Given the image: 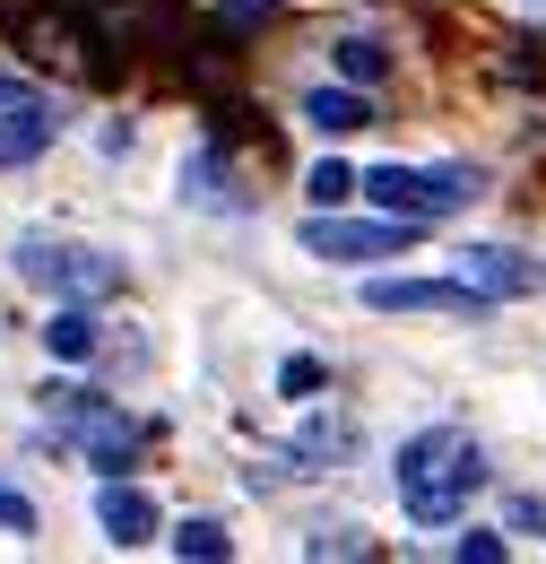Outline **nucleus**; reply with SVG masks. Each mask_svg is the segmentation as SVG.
Returning <instances> with one entry per match:
<instances>
[{
	"instance_id": "obj_7",
	"label": "nucleus",
	"mask_w": 546,
	"mask_h": 564,
	"mask_svg": "<svg viewBox=\"0 0 546 564\" xmlns=\"http://www.w3.org/2000/svg\"><path fill=\"white\" fill-rule=\"evenodd\" d=\"M96 521L113 547H156V495H139L131 478H105L96 487Z\"/></svg>"
},
{
	"instance_id": "obj_6",
	"label": "nucleus",
	"mask_w": 546,
	"mask_h": 564,
	"mask_svg": "<svg viewBox=\"0 0 546 564\" xmlns=\"http://www.w3.org/2000/svg\"><path fill=\"white\" fill-rule=\"evenodd\" d=\"M460 279L478 286L485 304H512V295H546V261L512 252V243H478V252L460 261Z\"/></svg>"
},
{
	"instance_id": "obj_13",
	"label": "nucleus",
	"mask_w": 546,
	"mask_h": 564,
	"mask_svg": "<svg viewBox=\"0 0 546 564\" xmlns=\"http://www.w3.org/2000/svg\"><path fill=\"white\" fill-rule=\"evenodd\" d=\"M339 70H347V78H364V87H373V78L391 70V53H382V44H364V35H347V44H339Z\"/></svg>"
},
{
	"instance_id": "obj_16",
	"label": "nucleus",
	"mask_w": 546,
	"mask_h": 564,
	"mask_svg": "<svg viewBox=\"0 0 546 564\" xmlns=\"http://www.w3.org/2000/svg\"><path fill=\"white\" fill-rule=\"evenodd\" d=\"M0 530H9V539H35V503L18 487H0Z\"/></svg>"
},
{
	"instance_id": "obj_9",
	"label": "nucleus",
	"mask_w": 546,
	"mask_h": 564,
	"mask_svg": "<svg viewBox=\"0 0 546 564\" xmlns=\"http://www.w3.org/2000/svg\"><path fill=\"white\" fill-rule=\"evenodd\" d=\"M96 339H105V322H96L87 304H69V313H53V330H44V348H53V365H87V356H96Z\"/></svg>"
},
{
	"instance_id": "obj_19",
	"label": "nucleus",
	"mask_w": 546,
	"mask_h": 564,
	"mask_svg": "<svg viewBox=\"0 0 546 564\" xmlns=\"http://www.w3.org/2000/svg\"><path fill=\"white\" fill-rule=\"evenodd\" d=\"M313 556H364V539H356V530H321V539H313Z\"/></svg>"
},
{
	"instance_id": "obj_5",
	"label": "nucleus",
	"mask_w": 546,
	"mask_h": 564,
	"mask_svg": "<svg viewBox=\"0 0 546 564\" xmlns=\"http://www.w3.org/2000/svg\"><path fill=\"white\" fill-rule=\"evenodd\" d=\"M364 304L373 313H485V295L469 279H373Z\"/></svg>"
},
{
	"instance_id": "obj_1",
	"label": "nucleus",
	"mask_w": 546,
	"mask_h": 564,
	"mask_svg": "<svg viewBox=\"0 0 546 564\" xmlns=\"http://www.w3.org/2000/svg\"><path fill=\"white\" fill-rule=\"evenodd\" d=\"M485 487V452L460 434V425H425L400 443V512L416 530H443L460 521V503Z\"/></svg>"
},
{
	"instance_id": "obj_4",
	"label": "nucleus",
	"mask_w": 546,
	"mask_h": 564,
	"mask_svg": "<svg viewBox=\"0 0 546 564\" xmlns=\"http://www.w3.org/2000/svg\"><path fill=\"white\" fill-rule=\"evenodd\" d=\"M18 270L35 286H62V295H105V286H122V270H113L105 252H53V243H18Z\"/></svg>"
},
{
	"instance_id": "obj_3",
	"label": "nucleus",
	"mask_w": 546,
	"mask_h": 564,
	"mask_svg": "<svg viewBox=\"0 0 546 564\" xmlns=\"http://www.w3.org/2000/svg\"><path fill=\"white\" fill-rule=\"evenodd\" d=\"M416 243V217H313L304 226V252L321 261H391Z\"/></svg>"
},
{
	"instance_id": "obj_12",
	"label": "nucleus",
	"mask_w": 546,
	"mask_h": 564,
	"mask_svg": "<svg viewBox=\"0 0 546 564\" xmlns=\"http://www.w3.org/2000/svg\"><path fill=\"white\" fill-rule=\"evenodd\" d=\"M304 192H313L321 209H339V200H364V174H347L339 156H330V165H313V174H304Z\"/></svg>"
},
{
	"instance_id": "obj_10",
	"label": "nucleus",
	"mask_w": 546,
	"mask_h": 564,
	"mask_svg": "<svg viewBox=\"0 0 546 564\" xmlns=\"http://www.w3.org/2000/svg\"><path fill=\"white\" fill-rule=\"evenodd\" d=\"M347 452H356V425H347V417H321V425H304V434L286 443L295 469H313V460H347Z\"/></svg>"
},
{
	"instance_id": "obj_8",
	"label": "nucleus",
	"mask_w": 546,
	"mask_h": 564,
	"mask_svg": "<svg viewBox=\"0 0 546 564\" xmlns=\"http://www.w3.org/2000/svg\"><path fill=\"white\" fill-rule=\"evenodd\" d=\"M304 122H313L321 140H347V131H364V122H373V105H364V96H347V87H313V96H304Z\"/></svg>"
},
{
	"instance_id": "obj_15",
	"label": "nucleus",
	"mask_w": 546,
	"mask_h": 564,
	"mask_svg": "<svg viewBox=\"0 0 546 564\" xmlns=\"http://www.w3.org/2000/svg\"><path fill=\"white\" fill-rule=\"evenodd\" d=\"M270 18H277V0H234V9H217V35H252Z\"/></svg>"
},
{
	"instance_id": "obj_17",
	"label": "nucleus",
	"mask_w": 546,
	"mask_h": 564,
	"mask_svg": "<svg viewBox=\"0 0 546 564\" xmlns=\"http://www.w3.org/2000/svg\"><path fill=\"white\" fill-rule=\"evenodd\" d=\"M503 547H512L503 530H460V564H494Z\"/></svg>"
},
{
	"instance_id": "obj_11",
	"label": "nucleus",
	"mask_w": 546,
	"mask_h": 564,
	"mask_svg": "<svg viewBox=\"0 0 546 564\" xmlns=\"http://www.w3.org/2000/svg\"><path fill=\"white\" fill-rule=\"evenodd\" d=\"M174 556L183 564H217V556H234V539H226V521H183V530H174Z\"/></svg>"
},
{
	"instance_id": "obj_2",
	"label": "nucleus",
	"mask_w": 546,
	"mask_h": 564,
	"mask_svg": "<svg viewBox=\"0 0 546 564\" xmlns=\"http://www.w3.org/2000/svg\"><path fill=\"white\" fill-rule=\"evenodd\" d=\"M364 200L391 209V217L434 226V217H451V209L478 200V165H373V174H364Z\"/></svg>"
},
{
	"instance_id": "obj_18",
	"label": "nucleus",
	"mask_w": 546,
	"mask_h": 564,
	"mask_svg": "<svg viewBox=\"0 0 546 564\" xmlns=\"http://www.w3.org/2000/svg\"><path fill=\"white\" fill-rule=\"evenodd\" d=\"M503 530H538V539H546V503H529V495H512V503H503Z\"/></svg>"
},
{
	"instance_id": "obj_14",
	"label": "nucleus",
	"mask_w": 546,
	"mask_h": 564,
	"mask_svg": "<svg viewBox=\"0 0 546 564\" xmlns=\"http://www.w3.org/2000/svg\"><path fill=\"white\" fill-rule=\"evenodd\" d=\"M321 382H330V365H313V356H286V365H277V391H286V400H313Z\"/></svg>"
},
{
	"instance_id": "obj_20",
	"label": "nucleus",
	"mask_w": 546,
	"mask_h": 564,
	"mask_svg": "<svg viewBox=\"0 0 546 564\" xmlns=\"http://www.w3.org/2000/svg\"><path fill=\"white\" fill-rule=\"evenodd\" d=\"M0 140H9V131H0Z\"/></svg>"
}]
</instances>
